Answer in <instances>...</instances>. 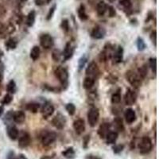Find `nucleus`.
Instances as JSON below:
<instances>
[{"instance_id": "b1692460", "label": "nucleus", "mask_w": 159, "mask_h": 159, "mask_svg": "<svg viewBox=\"0 0 159 159\" xmlns=\"http://www.w3.org/2000/svg\"><path fill=\"white\" fill-rule=\"evenodd\" d=\"M77 14L78 17L81 21H85V20H88V18H89V16H88L87 13H86V10H85V7L83 4H81L78 8Z\"/></svg>"}, {"instance_id": "a18cd8bd", "label": "nucleus", "mask_w": 159, "mask_h": 159, "mask_svg": "<svg viewBox=\"0 0 159 159\" xmlns=\"http://www.w3.org/2000/svg\"><path fill=\"white\" fill-rule=\"evenodd\" d=\"M150 39H151L152 42H154V45L156 46V42H157V32H156V30L152 31L151 34H150Z\"/></svg>"}, {"instance_id": "6e6552de", "label": "nucleus", "mask_w": 159, "mask_h": 159, "mask_svg": "<svg viewBox=\"0 0 159 159\" xmlns=\"http://www.w3.org/2000/svg\"><path fill=\"white\" fill-rule=\"evenodd\" d=\"M31 143L30 135L28 134L27 132H23L20 135L19 139H18V147L20 148H25L29 147Z\"/></svg>"}, {"instance_id": "f257e3e1", "label": "nucleus", "mask_w": 159, "mask_h": 159, "mask_svg": "<svg viewBox=\"0 0 159 159\" xmlns=\"http://www.w3.org/2000/svg\"><path fill=\"white\" fill-rule=\"evenodd\" d=\"M153 149V143L151 139L148 136H145L141 139L139 143V150L140 154H149Z\"/></svg>"}, {"instance_id": "bb28decb", "label": "nucleus", "mask_w": 159, "mask_h": 159, "mask_svg": "<svg viewBox=\"0 0 159 159\" xmlns=\"http://www.w3.org/2000/svg\"><path fill=\"white\" fill-rule=\"evenodd\" d=\"M40 108V104L36 102H31L26 104V110L32 113H37Z\"/></svg>"}, {"instance_id": "2f4dec72", "label": "nucleus", "mask_w": 159, "mask_h": 159, "mask_svg": "<svg viewBox=\"0 0 159 159\" xmlns=\"http://www.w3.org/2000/svg\"><path fill=\"white\" fill-rule=\"evenodd\" d=\"M7 92H9L10 94H14V93H15L17 89H16V84H15V80H11V81L8 83L7 86Z\"/></svg>"}, {"instance_id": "6ab92c4d", "label": "nucleus", "mask_w": 159, "mask_h": 159, "mask_svg": "<svg viewBox=\"0 0 159 159\" xmlns=\"http://www.w3.org/2000/svg\"><path fill=\"white\" fill-rule=\"evenodd\" d=\"M119 5L123 8L127 15H130L132 13V3L130 0H119Z\"/></svg>"}, {"instance_id": "603ef678", "label": "nucleus", "mask_w": 159, "mask_h": 159, "mask_svg": "<svg viewBox=\"0 0 159 159\" xmlns=\"http://www.w3.org/2000/svg\"><path fill=\"white\" fill-rule=\"evenodd\" d=\"M18 159H28V158H27V157H25V156L24 155V154H20L19 155H18Z\"/></svg>"}, {"instance_id": "de8ad7c7", "label": "nucleus", "mask_w": 159, "mask_h": 159, "mask_svg": "<svg viewBox=\"0 0 159 159\" xmlns=\"http://www.w3.org/2000/svg\"><path fill=\"white\" fill-rule=\"evenodd\" d=\"M7 159H17L15 152L13 151V150L9 151V153L7 154Z\"/></svg>"}, {"instance_id": "f03ea898", "label": "nucleus", "mask_w": 159, "mask_h": 159, "mask_svg": "<svg viewBox=\"0 0 159 159\" xmlns=\"http://www.w3.org/2000/svg\"><path fill=\"white\" fill-rule=\"evenodd\" d=\"M55 75L63 86H67L69 81V72L65 68L59 66L55 70Z\"/></svg>"}, {"instance_id": "7c9ffc66", "label": "nucleus", "mask_w": 159, "mask_h": 159, "mask_svg": "<svg viewBox=\"0 0 159 159\" xmlns=\"http://www.w3.org/2000/svg\"><path fill=\"white\" fill-rule=\"evenodd\" d=\"M95 84V79L92 77H90V76H87L85 78L84 80V88L85 89H90Z\"/></svg>"}, {"instance_id": "e433bc0d", "label": "nucleus", "mask_w": 159, "mask_h": 159, "mask_svg": "<svg viewBox=\"0 0 159 159\" xmlns=\"http://www.w3.org/2000/svg\"><path fill=\"white\" fill-rule=\"evenodd\" d=\"M63 57L62 55V52L59 50V49H55L53 52H52V58L55 61H59L61 59V57Z\"/></svg>"}, {"instance_id": "f3484780", "label": "nucleus", "mask_w": 159, "mask_h": 159, "mask_svg": "<svg viewBox=\"0 0 159 159\" xmlns=\"http://www.w3.org/2000/svg\"><path fill=\"white\" fill-rule=\"evenodd\" d=\"M15 27L13 24L9 23L8 25H0V35L11 34L15 32Z\"/></svg>"}, {"instance_id": "5701e85b", "label": "nucleus", "mask_w": 159, "mask_h": 159, "mask_svg": "<svg viewBox=\"0 0 159 159\" xmlns=\"http://www.w3.org/2000/svg\"><path fill=\"white\" fill-rule=\"evenodd\" d=\"M105 138L107 144H115L118 139V133L116 131H110Z\"/></svg>"}, {"instance_id": "bf43d9fd", "label": "nucleus", "mask_w": 159, "mask_h": 159, "mask_svg": "<svg viewBox=\"0 0 159 159\" xmlns=\"http://www.w3.org/2000/svg\"><path fill=\"white\" fill-rule=\"evenodd\" d=\"M22 2H25V1H27V0H21Z\"/></svg>"}, {"instance_id": "a878e982", "label": "nucleus", "mask_w": 159, "mask_h": 159, "mask_svg": "<svg viewBox=\"0 0 159 159\" xmlns=\"http://www.w3.org/2000/svg\"><path fill=\"white\" fill-rule=\"evenodd\" d=\"M61 154L66 158L73 159L75 157V155H76V152H75L74 148L71 147L67 148L65 150H64V151H62Z\"/></svg>"}, {"instance_id": "a211bd4d", "label": "nucleus", "mask_w": 159, "mask_h": 159, "mask_svg": "<svg viewBox=\"0 0 159 159\" xmlns=\"http://www.w3.org/2000/svg\"><path fill=\"white\" fill-rule=\"evenodd\" d=\"M124 117L126 121H127V123L130 124V123H134L136 119V115L134 111L132 108H128L125 111L124 113Z\"/></svg>"}, {"instance_id": "412c9836", "label": "nucleus", "mask_w": 159, "mask_h": 159, "mask_svg": "<svg viewBox=\"0 0 159 159\" xmlns=\"http://www.w3.org/2000/svg\"><path fill=\"white\" fill-rule=\"evenodd\" d=\"M18 130L15 126H10L7 128V134L11 140H16L18 138Z\"/></svg>"}, {"instance_id": "393cba45", "label": "nucleus", "mask_w": 159, "mask_h": 159, "mask_svg": "<svg viewBox=\"0 0 159 159\" xmlns=\"http://www.w3.org/2000/svg\"><path fill=\"white\" fill-rule=\"evenodd\" d=\"M35 18H36V12L35 11H31L28 14L27 18H26V25L29 27H32L34 24L35 22Z\"/></svg>"}, {"instance_id": "39448f33", "label": "nucleus", "mask_w": 159, "mask_h": 159, "mask_svg": "<svg viewBox=\"0 0 159 159\" xmlns=\"http://www.w3.org/2000/svg\"><path fill=\"white\" fill-rule=\"evenodd\" d=\"M57 134L55 132H46L42 136V143L43 146H49V145L52 144L57 140Z\"/></svg>"}, {"instance_id": "c85d7f7f", "label": "nucleus", "mask_w": 159, "mask_h": 159, "mask_svg": "<svg viewBox=\"0 0 159 159\" xmlns=\"http://www.w3.org/2000/svg\"><path fill=\"white\" fill-rule=\"evenodd\" d=\"M114 127L118 131H123L124 130V127H123V120H122L121 118L117 117L114 119Z\"/></svg>"}, {"instance_id": "72a5a7b5", "label": "nucleus", "mask_w": 159, "mask_h": 159, "mask_svg": "<svg viewBox=\"0 0 159 159\" xmlns=\"http://www.w3.org/2000/svg\"><path fill=\"white\" fill-rule=\"evenodd\" d=\"M137 48L139 51H143L147 48V45L145 43L144 40L142 38H138L137 39Z\"/></svg>"}, {"instance_id": "c9c22d12", "label": "nucleus", "mask_w": 159, "mask_h": 159, "mask_svg": "<svg viewBox=\"0 0 159 159\" xmlns=\"http://www.w3.org/2000/svg\"><path fill=\"white\" fill-rule=\"evenodd\" d=\"M65 108H66V111H67L68 113H69L70 116H73V115L75 114V111H76V107H75V105L73 104V103H68V104L66 105Z\"/></svg>"}, {"instance_id": "58836bf2", "label": "nucleus", "mask_w": 159, "mask_h": 159, "mask_svg": "<svg viewBox=\"0 0 159 159\" xmlns=\"http://www.w3.org/2000/svg\"><path fill=\"white\" fill-rule=\"evenodd\" d=\"M88 61V58L87 57L84 55L80 57V59L79 60V62H78V67H79V70H81L84 67L85 64Z\"/></svg>"}, {"instance_id": "cd10ccee", "label": "nucleus", "mask_w": 159, "mask_h": 159, "mask_svg": "<svg viewBox=\"0 0 159 159\" xmlns=\"http://www.w3.org/2000/svg\"><path fill=\"white\" fill-rule=\"evenodd\" d=\"M6 47L8 49H15L18 45V41L16 38H11L7 41L6 42Z\"/></svg>"}, {"instance_id": "c756f323", "label": "nucleus", "mask_w": 159, "mask_h": 159, "mask_svg": "<svg viewBox=\"0 0 159 159\" xmlns=\"http://www.w3.org/2000/svg\"><path fill=\"white\" fill-rule=\"evenodd\" d=\"M40 57V48L37 45L34 46L30 51V58L33 61H36Z\"/></svg>"}, {"instance_id": "4d7b16f0", "label": "nucleus", "mask_w": 159, "mask_h": 159, "mask_svg": "<svg viewBox=\"0 0 159 159\" xmlns=\"http://www.w3.org/2000/svg\"><path fill=\"white\" fill-rule=\"evenodd\" d=\"M2 56V52L0 50V61H1V57Z\"/></svg>"}, {"instance_id": "ea45409f", "label": "nucleus", "mask_w": 159, "mask_h": 159, "mask_svg": "<svg viewBox=\"0 0 159 159\" xmlns=\"http://www.w3.org/2000/svg\"><path fill=\"white\" fill-rule=\"evenodd\" d=\"M124 149V146L123 144H118V145H115L112 147V150H113V152H114L115 154H119V153H121L122 151Z\"/></svg>"}, {"instance_id": "864d4df0", "label": "nucleus", "mask_w": 159, "mask_h": 159, "mask_svg": "<svg viewBox=\"0 0 159 159\" xmlns=\"http://www.w3.org/2000/svg\"><path fill=\"white\" fill-rule=\"evenodd\" d=\"M52 157H53V156H52V157H47V156H44V157H42L41 159H52Z\"/></svg>"}, {"instance_id": "2eb2a0df", "label": "nucleus", "mask_w": 159, "mask_h": 159, "mask_svg": "<svg viewBox=\"0 0 159 159\" xmlns=\"http://www.w3.org/2000/svg\"><path fill=\"white\" fill-rule=\"evenodd\" d=\"M98 72H99V69H98L97 65L95 62H91L86 69V74L88 75V76L95 79V76L98 74Z\"/></svg>"}, {"instance_id": "ddd939ff", "label": "nucleus", "mask_w": 159, "mask_h": 159, "mask_svg": "<svg viewBox=\"0 0 159 159\" xmlns=\"http://www.w3.org/2000/svg\"><path fill=\"white\" fill-rule=\"evenodd\" d=\"M123 57V49L122 46H118L117 49L113 52L112 58L116 64H119L122 62Z\"/></svg>"}, {"instance_id": "9b49d317", "label": "nucleus", "mask_w": 159, "mask_h": 159, "mask_svg": "<svg viewBox=\"0 0 159 159\" xmlns=\"http://www.w3.org/2000/svg\"><path fill=\"white\" fill-rule=\"evenodd\" d=\"M75 46L72 44V42H69L66 45H65V48L64 49V52H62V55H63L64 60L67 61V60L70 59L71 57L73 55V52H74Z\"/></svg>"}, {"instance_id": "7ed1b4c3", "label": "nucleus", "mask_w": 159, "mask_h": 159, "mask_svg": "<svg viewBox=\"0 0 159 159\" xmlns=\"http://www.w3.org/2000/svg\"><path fill=\"white\" fill-rule=\"evenodd\" d=\"M126 77L127 80H128L129 83L133 86L135 89H138L141 86L142 82H141V78L137 73L134 72V71H128L127 72V75H126Z\"/></svg>"}, {"instance_id": "4468645a", "label": "nucleus", "mask_w": 159, "mask_h": 159, "mask_svg": "<svg viewBox=\"0 0 159 159\" xmlns=\"http://www.w3.org/2000/svg\"><path fill=\"white\" fill-rule=\"evenodd\" d=\"M73 128L77 134H83V132L85 130V124L83 119H76L73 123Z\"/></svg>"}, {"instance_id": "9d476101", "label": "nucleus", "mask_w": 159, "mask_h": 159, "mask_svg": "<svg viewBox=\"0 0 159 159\" xmlns=\"http://www.w3.org/2000/svg\"><path fill=\"white\" fill-rule=\"evenodd\" d=\"M54 112V107L52 106V103L49 102H46L44 103L43 107L42 108V114L43 116L44 119H47L49 116H52Z\"/></svg>"}, {"instance_id": "dca6fc26", "label": "nucleus", "mask_w": 159, "mask_h": 159, "mask_svg": "<svg viewBox=\"0 0 159 159\" xmlns=\"http://www.w3.org/2000/svg\"><path fill=\"white\" fill-rule=\"evenodd\" d=\"M111 125L108 123H103L99 126V129H98V134L101 139H104L107 134H108L109 130H110Z\"/></svg>"}, {"instance_id": "1a4fd4ad", "label": "nucleus", "mask_w": 159, "mask_h": 159, "mask_svg": "<svg viewBox=\"0 0 159 159\" xmlns=\"http://www.w3.org/2000/svg\"><path fill=\"white\" fill-rule=\"evenodd\" d=\"M106 34V30L100 25H96L91 32V36L95 39H102Z\"/></svg>"}, {"instance_id": "09e8293b", "label": "nucleus", "mask_w": 159, "mask_h": 159, "mask_svg": "<svg viewBox=\"0 0 159 159\" xmlns=\"http://www.w3.org/2000/svg\"><path fill=\"white\" fill-rule=\"evenodd\" d=\"M153 18H154V15H153V13H152L151 11H150V12L148 13V15H147V19H146V21H145V22H150V20L153 19Z\"/></svg>"}, {"instance_id": "5fc2aeb1", "label": "nucleus", "mask_w": 159, "mask_h": 159, "mask_svg": "<svg viewBox=\"0 0 159 159\" xmlns=\"http://www.w3.org/2000/svg\"><path fill=\"white\" fill-rule=\"evenodd\" d=\"M2 113H3V107H0V117L2 115Z\"/></svg>"}, {"instance_id": "13d9d810", "label": "nucleus", "mask_w": 159, "mask_h": 159, "mask_svg": "<svg viewBox=\"0 0 159 159\" xmlns=\"http://www.w3.org/2000/svg\"><path fill=\"white\" fill-rule=\"evenodd\" d=\"M108 1H109V2H114L115 1H116V0H108Z\"/></svg>"}, {"instance_id": "f704fd0d", "label": "nucleus", "mask_w": 159, "mask_h": 159, "mask_svg": "<svg viewBox=\"0 0 159 159\" xmlns=\"http://www.w3.org/2000/svg\"><path fill=\"white\" fill-rule=\"evenodd\" d=\"M149 65L150 67L151 68L152 71L156 73L157 72V61H156V58H150L149 60Z\"/></svg>"}, {"instance_id": "4be33fe9", "label": "nucleus", "mask_w": 159, "mask_h": 159, "mask_svg": "<svg viewBox=\"0 0 159 159\" xmlns=\"http://www.w3.org/2000/svg\"><path fill=\"white\" fill-rule=\"evenodd\" d=\"M107 7H108L107 5L103 1L99 2L97 4V6H96V12H97V15L99 16H103V15H104L106 11H107Z\"/></svg>"}, {"instance_id": "473e14b6", "label": "nucleus", "mask_w": 159, "mask_h": 159, "mask_svg": "<svg viewBox=\"0 0 159 159\" xmlns=\"http://www.w3.org/2000/svg\"><path fill=\"white\" fill-rule=\"evenodd\" d=\"M121 101V94H120V92L119 90H118L116 93L112 95L111 96V102L112 103L114 104H117L119 102Z\"/></svg>"}, {"instance_id": "4c0bfd02", "label": "nucleus", "mask_w": 159, "mask_h": 159, "mask_svg": "<svg viewBox=\"0 0 159 159\" xmlns=\"http://www.w3.org/2000/svg\"><path fill=\"white\" fill-rule=\"evenodd\" d=\"M139 76H140V78H145L147 75V67L146 65H143L141 68L139 69Z\"/></svg>"}, {"instance_id": "3c124183", "label": "nucleus", "mask_w": 159, "mask_h": 159, "mask_svg": "<svg viewBox=\"0 0 159 159\" xmlns=\"http://www.w3.org/2000/svg\"><path fill=\"white\" fill-rule=\"evenodd\" d=\"M85 159H100L99 157H96V156H92V155H88Z\"/></svg>"}, {"instance_id": "c03bdc74", "label": "nucleus", "mask_w": 159, "mask_h": 159, "mask_svg": "<svg viewBox=\"0 0 159 159\" xmlns=\"http://www.w3.org/2000/svg\"><path fill=\"white\" fill-rule=\"evenodd\" d=\"M107 10H108L109 17H111V18H113V17L116 16V10H115V8L113 7L110 6V7H107Z\"/></svg>"}, {"instance_id": "a19ab883", "label": "nucleus", "mask_w": 159, "mask_h": 159, "mask_svg": "<svg viewBox=\"0 0 159 159\" xmlns=\"http://www.w3.org/2000/svg\"><path fill=\"white\" fill-rule=\"evenodd\" d=\"M12 100H13L12 96H11V95L9 93V94H7L5 96H4L1 103H2V104L7 105V104H9V103H11Z\"/></svg>"}, {"instance_id": "49530a36", "label": "nucleus", "mask_w": 159, "mask_h": 159, "mask_svg": "<svg viewBox=\"0 0 159 159\" xmlns=\"http://www.w3.org/2000/svg\"><path fill=\"white\" fill-rule=\"evenodd\" d=\"M89 141H90V135H86L84 138V147L85 149L88 147V144H89Z\"/></svg>"}, {"instance_id": "f8f14e48", "label": "nucleus", "mask_w": 159, "mask_h": 159, "mask_svg": "<svg viewBox=\"0 0 159 159\" xmlns=\"http://www.w3.org/2000/svg\"><path fill=\"white\" fill-rule=\"evenodd\" d=\"M136 99H137V96H136L135 92L132 91L131 89H128L126 92L124 97L125 103L127 105H129V106H131L135 103Z\"/></svg>"}, {"instance_id": "423d86ee", "label": "nucleus", "mask_w": 159, "mask_h": 159, "mask_svg": "<svg viewBox=\"0 0 159 159\" xmlns=\"http://www.w3.org/2000/svg\"><path fill=\"white\" fill-rule=\"evenodd\" d=\"M40 44L42 48L49 49L53 46V39L51 35L48 34H44L40 37Z\"/></svg>"}, {"instance_id": "8fccbe9b", "label": "nucleus", "mask_w": 159, "mask_h": 159, "mask_svg": "<svg viewBox=\"0 0 159 159\" xmlns=\"http://www.w3.org/2000/svg\"><path fill=\"white\" fill-rule=\"evenodd\" d=\"M5 13H6L5 9H4L2 7H1V6H0V17L5 15Z\"/></svg>"}, {"instance_id": "6e6d98bb", "label": "nucleus", "mask_w": 159, "mask_h": 159, "mask_svg": "<svg viewBox=\"0 0 159 159\" xmlns=\"http://www.w3.org/2000/svg\"><path fill=\"white\" fill-rule=\"evenodd\" d=\"M2 75H0V85H1V83H2Z\"/></svg>"}, {"instance_id": "20e7f679", "label": "nucleus", "mask_w": 159, "mask_h": 159, "mask_svg": "<svg viewBox=\"0 0 159 159\" xmlns=\"http://www.w3.org/2000/svg\"><path fill=\"white\" fill-rule=\"evenodd\" d=\"M99 117V111L96 107H92L88 113V120L92 127H94L98 123Z\"/></svg>"}, {"instance_id": "0eeeda50", "label": "nucleus", "mask_w": 159, "mask_h": 159, "mask_svg": "<svg viewBox=\"0 0 159 159\" xmlns=\"http://www.w3.org/2000/svg\"><path fill=\"white\" fill-rule=\"evenodd\" d=\"M52 125L58 130H62L65 127V123H66V119L65 117L61 114L58 113L57 115L55 116V117L52 119Z\"/></svg>"}, {"instance_id": "aec40b11", "label": "nucleus", "mask_w": 159, "mask_h": 159, "mask_svg": "<svg viewBox=\"0 0 159 159\" xmlns=\"http://www.w3.org/2000/svg\"><path fill=\"white\" fill-rule=\"evenodd\" d=\"M25 119V115L23 111H16L15 113H14V115H13V120H14L16 123H18V124H21V123H24Z\"/></svg>"}, {"instance_id": "37998d69", "label": "nucleus", "mask_w": 159, "mask_h": 159, "mask_svg": "<svg viewBox=\"0 0 159 159\" xmlns=\"http://www.w3.org/2000/svg\"><path fill=\"white\" fill-rule=\"evenodd\" d=\"M61 27L63 29V30H65V32H68L69 30V22L68 19H64L61 22Z\"/></svg>"}, {"instance_id": "79ce46f5", "label": "nucleus", "mask_w": 159, "mask_h": 159, "mask_svg": "<svg viewBox=\"0 0 159 159\" xmlns=\"http://www.w3.org/2000/svg\"><path fill=\"white\" fill-rule=\"evenodd\" d=\"M56 7H57L56 4H54L52 7H51V8L49 9V12H48L47 14V16H46V20H47V21H49V20L52 18V15H53V14H54L55 12V10H56Z\"/></svg>"}]
</instances>
